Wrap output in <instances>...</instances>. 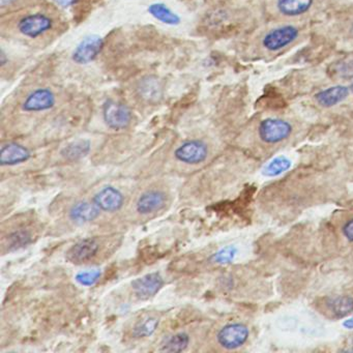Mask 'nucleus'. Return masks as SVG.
<instances>
[{
	"mask_svg": "<svg viewBox=\"0 0 353 353\" xmlns=\"http://www.w3.org/2000/svg\"><path fill=\"white\" fill-rule=\"evenodd\" d=\"M92 201L102 212H114L123 208L125 198L119 190L108 185L98 192Z\"/></svg>",
	"mask_w": 353,
	"mask_h": 353,
	"instance_id": "11",
	"label": "nucleus"
},
{
	"mask_svg": "<svg viewBox=\"0 0 353 353\" xmlns=\"http://www.w3.org/2000/svg\"><path fill=\"white\" fill-rule=\"evenodd\" d=\"M159 326V319L154 317H148L143 321L138 322L133 330L134 338H146L152 336Z\"/></svg>",
	"mask_w": 353,
	"mask_h": 353,
	"instance_id": "22",
	"label": "nucleus"
},
{
	"mask_svg": "<svg viewBox=\"0 0 353 353\" xmlns=\"http://www.w3.org/2000/svg\"><path fill=\"white\" fill-rule=\"evenodd\" d=\"M30 157L32 154L26 146L12 142L5 144L0 150V164L3 166H14L28 162Z\"/></svg>",
	"mask_w": 353,
	"mask_h": 353,
	"instance_id": "12",
	"label": "nucleus"
},
{
	"mask_svg": "<svg viewBox=\"0 0 353 353\" xmlns=\"http://www.w3.org/2000/svg\"><path fill=\"white\" fill-rule=\"evenodd\" d=\"M166 204V196L160 191H148L142 194L136 204L139 214H150L162 210Z\"/></svg>",
	"mask_w": 353,
	"mask_h": 353,
	"instance_id": "15",
	"label": "nucleus"
},
{
	"mask_svg": "<svg viewBox=\"0 0 353 353\" xmlns=\"http://www.w3.org/2000/svg\"><path fill=\"white\" fill-rule=\"evenodd\" d=\"M291 165H292V163L286 157H276L265 165L262 173H263L264 176L276 177L288 171Z\"/></svg>",
	"mask_w": 353,
	"mask_h": 353,
	"instance_id": "21",
	"label": "nucleus"
},
{
	"mask_svg": "<svg viewBox=\"0 0 353 353\" xmlns=\"http://www.w3.org/2000/svg\"><path fill=\"white\" fill-rule=\"evenodd\" d=\"M164 286L163 276L159 272H150L132 282L134 294L140 299L154 296Z\"/></svg>",
	"mask_w": 353,
	"mask_h": 353,
	"instance_id": "8",
	"label": "nucleus"
},
{
	"mask_svg": "<svg viewBox=\"0 0 353 353\" xmlns=\"http://www.w3.org/2000/svg\"><path fill=\"white\" fill-rule=\"evenodd\" d=\"M30 241H32V237L30 233L26 231H17L8 236V248L12 251H15L20 248L26 247Z\"/></svg>",
	"mask_w": 353,
	"mask_h": 353,
	"instance_id": "23",
	"label": "nucleus"
},
{
	"mask_svg": "<svg viewBox=\"0 0 353 353\" xmlns=\"http://www.w3.org/2000/svg\"><path fill=\"white\" fill-rule=\"evenodd\" d=\"M103 48L104 40L97 34H92L84 38L76 47L72 54V59L78 65H88L98 57Z\"/></svg>",
	"mask_w": 353,
	"mask_h": 353,
	"instance_id": "4",
	"label": "nucleus"
},
{
	"mask_svg": "<svg viewBox=\"0 0 353 353\" xmlns=\"http://www.w3.org/2000/svg\"><path fill=\"white\" fill-rule=\"evenodd\" d=\"M90 150V141H88V140H78V141L72 142L69 145L65 146L61 152V154L67 160L76 161L88 156Z\"/></svg>",
	"mask_w": 353,
	"mask_h": 353,
	"instance_id": "19",
	"label": "nucleus"
},
{
	"mask_svg": "<svg viewBox=\"0 0 353 353\" xmlns=\"http://www.w3.org/2000/svg\"><path fill=\"white\" fill-rule=\"evenodd\" d=\"M235 249L233 247L225 248V249L221 250L218 253L214 254L212 256V260L216 263H227V262L231 261L234 257Z\"/></svg>",
	"mask_w": 353,
	"mask_h": 353,
	"instance_id": "26",
	"label": "nucleus"
},
{
	"mask_svg": "<svg viewBox=\"0 0 353 353\" xmlns=\"http://www.w3.org/2000/svg\"><path fill=\"white\" fill-rule=\"evenodd\" d=\"M349 88H350V92H352V94H353V82H352V84H351V85L349 86Z\"/></svg>",
	"mask_w": 353,
	"mask_h": 353,
	"instance_id": "32",
	"label": "nucleus"
},
{
	"mask_svg": "<svg viewBox=\"0 0 353 353\" xmlns=\"http://www.w3.org/2000/svg\"><path fill=\"white\" fill-rule=\"evenodd\" d=\"M14 0H0V3H1V7H5L6 5H9V3H13Z\"/></svg>",
	"mask_w": 353,
	"mask_h": 353,
	"instance_id": "31",
	"label": "nucleus"
},
{
	"mask_svg": "<svg viewBox=\"0 0 353 353\" xmlns=\"http://www.w3.org/2000/svg\"><path fill=\"white\" fill-rule=\"evenodd\" d=\"M299 34V30L295 26H281L268 32L262 40V45L268 51H279L294 42Z\"/></svg>",
	"mask_w": 353,
	"mask_h": 353,
	"instance_id": "5",
	"label": "nucleus"
},
{
	"mask_svg": "<svg viewBox=\"0 0 353 353\" xmlns=\"http://www.w3.org/2000/svg\"><path fill=\"white\" fill-rule=\"evenodd\" d=\"M314 0H278L276 8L282 15L294 17L307 13Z\"/></svg>",
	"mask_w": 353,
	"mask_h": 353,
	"instance_id": "16",
	"label": "nucleus"
},
{
	"mask_svg": "<svg viewBox=\"0 0 353 353\" xmlns=\"http://www.w3.org/2000/svg\"><path fill=\"white\" fill-rule=\"evenodd\" d=\"M101 276H102V272L100 270H86V272L77 274L76 281L82 286H92L98 282Z\"/></svg>",
	"mask_w": 353,
	"mask_h": 353,
	"instance_id": "25",
	"label": "nucleus"
},
{
	"mask_svg": "<svg viewBox=\"0 0 353 353\" xmlns=\"http://www.w3.org/2000/svg\"><path fill=\"white\" fill-rule=\"evenodd\" d=\"M103 117L105 123L110 129L119 131L125 129L132 121V112L129 107L123 103L109 100L103 106Z\"/></svg>",
	"mask_w": 353,
	"mask_h": 353,
	"instance_id": "2",
	"label": "nucleus"
},
{
	"mask_svg": "<svg viewBox=\"0 0 353 353\" xmlns=\"http://www.w3.org/2000/svg\"><path fill=\"white\" fill-rule=\"evenodd\" d=\"M292 125L281 119H266L262 121L258 129L260 139L268 144L284 141L292 133Z\"/></svg>",
	"mask_w": 353,
	"mask_h": 353,
	"instance_id": "1",
	"label": "nucleus"
},
{
	"mask_svg": "<svg viewBox=\"0 0 353 353\" xmlns=\"http://www.w3.org/2000/svg\"><path fill=\"white\" fill-rule=\"evenodd\" d=\"M343 326H345V327L348 328V330H352L353 317L349 318V319H347L346 321L343 322Z\"/></svg>",
	"mask_w": 353,
	"mask_h": 353,
	"instance_id": "30",
	"label": "nucleus"
},
{
	"mask_svg": "<svg viewBox=\"0 0 353 353\" xmlns=\"http://www.w3.org/2000/svg\"><path fill=\"white\" fill-rule=\"evenodd\" d=\"M53 22L48 16L43 14H34L26 16L18 22V30L20 34L28 38H38L52 28Z\"/></svg>",
	"mask_w": 353,
	"mask_h": 353,
	"instance_id": "7",
	"label": "nucleus"
},
{
	"mask_svg": "<svg viewBox=\"0 0 353 353\" xmlns=\"http://www.w3.org/2000/svg\"><path fill=\"white\" fill-rule=\"evenodd\" d=\"M208 148L204 142L200 140H190L183 142L176 150L175 158L179 162L188 165H197L204 162L208 158Z\"/></svg>",
	"mask_w": 353,
	"mask_h": 353,
	"instance_id": "6",
	"label": "nucleus"
},
{
	"mask_svg": "<svg viewBox=\"0 0 353 353\" xmlns=\"http://www.w3.org/2000/svg\"><path fill=\"white\" fill-rule=\"evenodd\" d=\"M340 70V77L342 78H351L353 77V63H344L341 67H339Z\"/></svg>",
	"mask_w": 353,
	"mask_h": 353,
	"instance_id": "27",
	"label": "nucleus"
},
{
	"mask_svg": "<svg viewBox=\"0 0 353 353\" xmlns=\"http://www.w3.org/2000/svg\"><path fill=\"white\" fill-rule=\"evenodd\" d=\"M190 336L185 332L173 334L163 343L160 351L163 352H183L189 346Z\"/></svg>",
	"mask_w": 353,
	"mask_h": 353,
	"instance_id": "20",
	"label": "nucleus"
},
{
	"mask_svg": "<svg viewBox=\"0 0 353 353\" xmlns=\"http://www.w3.org/2000/svg\"><path fill=\"white\" fill-rule=\"evenodd\" d=\"M327 307L336 318H345L353 312V297L339 295L328 301Z\"/></svg>",
	"mask_w": 353,
	"mask_h": 353,
	"instance_id": "18",
	"label": "nucleus"
},
{
	"mask_svg": "<svg viewBox=\"0 0 353 353\" xmlns=\"http://www.w3.org/2000/svg\"><path fill=\"white\" fill-rule=\"evenodd\" d=\"M54 1L61 8H70L78 3V0H54Z\"/></svg>",
	"mask_w": 353,
	"mask_h": 353,
	"instance_id": "29",
	"label": "nucleus"
},
{
	"mask_svg": "<svg viewBox=\"0 0 353 353\" xmlns=\"http://www.w3.org/2000/svg\"><path fill=\"white\" fill-rule=\"evenodd\" d=\"M100 249V245L94 239H84L72 245L65 254L68 261L73 264H82L90 261Z\"/></svg>",
	"mask_w": 353,
	"mask_h": 353,
	"instance_id": "9",
	"label": "nucleus"
},
{
	"mask_svg": "<svg viewBox=\"0 0 353 353\" xmlns=\"http://www.w3.org/2000/svg\"><path fill=\"white\" fill-rule=\"evenodd\" d=\"M148 13L152 17L156 18L162 23L167 24V26H175L181 23V17L174 12L171 11L164 3H152L148 8Z\"/></svg>",
	"mask_w": 353,
	"mask_h": 353,
	"instance_id": "17",
	"label": "nucleus"
},
{
	"mask_svg": "<svg viewBox=\"0 0 353 353\" xmlns=\"http://www.w3.org/2000/svg\"><path fill=\"white\" fill-rule=\"evenodd\" d=\"M350 88L344 85L332 86L315 94V100L320 106L330 108L346 100L350 94Z\"/></svg>",
	"mask_w": 353,
	"mask_h": 353,
	"instance_id": "13",
	"label": "nucleus"
},
{
	"mask_svg": "<svg viewBox=\"0 0 353 353\" xmlns=\"http://www.w3.org/2000/svg\"><path fill=\"white\" fill-rule=\"evenodd\" d=\"M57 102L55 94L48 88H40L32 92L24 101L22 109L26 112H41L53 108Z\"/></svg>",
	"mask_w": 353,
	"mask_h": 353,
	"instance_id": "10",
	"label": "nucleus"
},
{
	"mask_svg": "<svg viewBox=\"0 0 353 353\" xmlns=\"http://www.w3.org/2000/svg\"><path fill=\"white\" fill-rule=\"evenodd\" d=\"M250 330L245 324L230 323L223 326L216 334L219 344L223 348L234 350L243 346L249 339Z\"/></svg>",
	"mask_w": 353,
	"mask_h": 353,
	"instance_id": "3",
	"label": "nucleus"
},
{
	"mask_svg": "<svg viewBox=\"0 0 353 353\" xmlns=\"http://www.w3.org/2000/svg\"><path fill=\"white\" fill-rule=\"evenodd\" d=\"M150 92H152V97L156 99H159V97L162 94L160 84L154 78H148L140 84V94H142V97L148 99V100H150Z\"/></svg>",
	"mask_w": 353,
	"mask_h": 353,
	"instance_id": "24",
	"label": "nucleus"
},
{
	"mask_svg": "<svg viewBox=\"0 0 353 353\" xmlns=\"http://www.w3.org/2000/svg\"><path fill=\"white\" fill-rule=\"evenodd\" d=\"M102 210L94 201H80L74 204L70 210V218L77 224H88L100 216Z\"/></svg>",
	"mask_w": 353,
	"mask_h": 353,
	"instance_id": "14",
	"label": "nucleus"
},
{
	"mask_svg": "<svg viewBox=\"0 0 353 353\" xmlns=\"http://www.w3.org/2000/svg\"><path fill=\"white\" fill-rule=\"evenodd\" d=\"M343 235L346 237L347 241L353 243V219L347 221L342 228Z\"/></svg>",
	"mask_w": 353,
	"mask_h": 353,
	"instance_id": "28",
	"label": "nucleus"
}]
</instances>
